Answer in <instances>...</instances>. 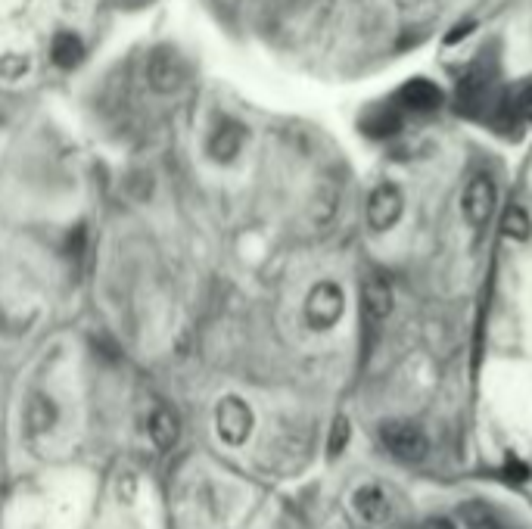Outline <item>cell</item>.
Masks as SVG:
<instances>
[{
	"instance_id": "1",
	"label": "cell",
	"mask_w": 532,
	"mask_h": 529,
	"mask_svg": "<svg viewBox=\"0 0 532 529\" xmlns=\"http://www.w3.org/2000/svg\"><path fill=\"white\" fill-rule=\"evenodd\" d=\"M377 433H380L383 449L396 461L417 464L430 455V439H427L424 427L414 421H402V417L399 421H383Z\"/></svg>"
},
{
	"instance_id": "2",
	"label": "cell",
	"mask_w": 532,
	"mask_h": 529,
	"mask_svg": "<svg viewBox=\"0 0 532 529\" xmlns=\"http://www.w3.org/2000/svg\"><path fill=\"white\" fill-rule=\"evenodd\" d=\"M343 309H346L343 290L333 281H321L305 299V321L315 330H327L343 318Z\"/></svg>"
},
{
	"instance_id": "3",
	"label": "cell",
	"mask_w": 532,
	"mask_h": 529,
	"mask_svg": "<svg viewBox=\"0 0 532 529\" xmlns=\"http://www.w3.org/2000/svg\"><path fill=\"white\" fill-rule=\"evenodd\" d=\"M184 78H187V69H184L181 57H178L172 47H156L150 53V60H147V81H150V88L156 94H175V91H181Z\"/></svg>"
},
{
	"instance_id": "4",
	"label": "cell",
	"mask_w": 532,
	"mask_h": 529,
	"mask_svg": "<svg viewBox=\"0 0 532 529\" xmlns=\"http://www.w3.org/2000/svg\"><path fill=\"white\" fill-rule=\"evenodd\" d=\"M495 200H498V193H495V184L489 175H476L467 190H464V218L470 221V228H486L489 225V218L495 212Z\"/></svg>"
},
{
	"instance_id": "5",
	"label": "cell",
	"mask_w": 532,
	"mask_h": 529,
	"mask_svg": "<svg viewBox=\"0 0 532 529\" xmlns=\"http://www.w3.org/2000/svg\"><path fill=\"white\" fill-rule=\"evenodd\" d=\"M405 200L396 184H380L368 200V225L374 231H389L402 218Z\"/></svg>"
},
{
	"instance_id": "6",
	"label": "cell",
	"mask_w": 532,
	"mask_h": 529,
	"mask_svg": "<svg viewBox=\"0 0 532 529\" xmlns=\"http://www.w3.org/2000/svg\"><path fill=\"white\" fill-rule=\"evenodd\" d=\"M361 315L368 321V327L383 324L392 315V287L386 277L368 274L361 284Z\"/></svg>"
},
{
	"instance_id": "7",
	"label": "cell",
	"mask_w": 532,
	"mask_h": 529,
	"mask_svg": "<svg viewBox=\"0 0 532 529\" xmlns=\"http://www.w3.org/2000/svg\"><path fill=\"white\" fill-rule=\"evenodd\" d=\"M352 508H355V514H358L364 523H371V526H380V523H386V520L392 517V501H389V495H386L380 486H374V483L355 489Z\"/></svg>"
},
{
	"instance_id": "8",
	"label": "cell",
	"mask_w": 532,
	"mask_h": 529,
	"mask_svg": "<svg viewBox=\"0 0 532 529\" xmlns=\"http://www.w3.org/2000/svg\"><path fill=\"white\" fill-rule=\"evenodd\" d=\"M215 424H218V433L221 439L228 442H243L249 436V427H252V414L249 408L240 402V399H224L218 405V414H215Z\"/></svg>"
},
{
	"instance_id": "9",
	"label": "cell",
	"mask_w": 532,
	"mask_h": 529,
	"mask_svg": "<svg viewBox=\"0 0 532 529\" xmlns=\"http://www.w3.org/2000/svg\"><path fill=\"white\" fill-rule=\"evenodd\" d=\"M243 141H246V131L240 122L234 119H224L215 125V131L209 134V156L215 162H231L237 159V153L243 150Z\"/></svg>"
},
{
	"instance_id": "10",
	"label": "cell",
	"mask_w": 532,
	"mask_h": 529,
	"mask_svg": "<svg viewBox=\"0 0 532 529\" xmlns=\"http://www.w3.org/2000/svg\"><path fill=\"white\" fill-rule=\"evenodd\" d=\"M399 103L405 109H411V113H433V109H439V103H442V91L427 78H414L399 91Z\"/></svg>"
},
{
	"instance_id": "11",
	"label": "cell",
	"mask_w": 532,
	"mask_h": 529,
	"mask_svg": "<svg viewBox=\"0 0 532 529\" xmlns=\"http://www.w3.org/2000/svg\"><path fill=\"white\" fill-rule=\"evenodd\" d=\"M22 421H25L28 433H32V436H41V433H47V430L56 424V408H53V402H50L47 396L32 393V396H28V402H25Z\"/></svg>"
},
{
	"instance_id": "12",
	"label": "cell",
	"mask_w": 532,
	"mask_h": 529,
	"mask_svg": "<svg viewBox=\"0 0 532 529\" xmlns=\"http://www.w3.org/2000/svg\"><path fill=\"white\" fill-rule=\"evenodd\" d=\"M150 439L159 452H168V449H175V442H178V417L168 411V408H156L150 414Z\"/></svg>"
},
{
	"instance_id": "13",
	"label": "cell",
	"mask_w": 532,
	"mask_h": 529,
	"mask_svg": "<svg viewBox=\"0 0 532 529\" xmlns=\"http://www.w3.org/2000/svg\"><path fill=\"white\" fill-rule=\"evenodd\" d=\"M399 125H402V119H399V113L396 109H377V113H368L364 116V122H361V128L368 131L371 137H386V134H396L399 131Z\"/></svg>"
},
{
	"instance_id": "14",
	"label": "cell",
	"mask_w": 532,
	"mask_h": 529,
	"mask_svg": "<svg viewBox=\"0 0 532 529\" xmlns=\"http://www.w3.org/2000/svg\"><path fill=\"white\" fill-rule=\"evenodd\" d=\"M501 234L511 237V240H526L532 234V221L526 215V209L520 206H508L501 215Z\"/></svg>"
},
{
	"instance_id": "15",
	"label": "cell",
	"mask_w": 532,
	"mask_h": 529,
	"mask_svg": "<svg viewBox=\"0 0 532 529\" xmlns=\"http://www.w3.org/2000/svg\"><path fill=\"white\" fill-rule=\"evenodd\" d=\"M78 60H81V41H78L75 35H63V38L53 41V63H56V66L69 69V66H75Z\"/></svg>"
},
{
	"instance_id": "16",
	"label": "cell",
	"mask_w": 532,
	"mask_h": 529,
	"mask_svg": "<svg viewBox=\"0 0 532 529\" xmlns=\"http://www.w3.org/2000/svg\"><path fill=\"white\" fill-rule=\"evenodd\" d=\"M336 206H340V193H336L333 187H321L315 203H312V212H315L318 225H327V221L333 218V212H336Z\"/></svg>"
},
{
	"instance_id": "17",
	"label": "cell",
	"mask_w": 532,
	"mask_h": 529,
	"mask_svg": "<svg viewBox=\"0 0 532 529\" xmlns=\"http://www.w3.org/2000/svg\"><path fill=\"white\" fill-rule=\"evenodd\" d=\"M349 436H352L349 421H346V417H336L333 427H330V439H327V452H330V458H340V455L346 452Z\"/></svg>"
},
{
	"instance_id": "18",
	"label": "cell",
	"mask_w": 532,
	"mask_h": 529,
	"mask_svg": "<svg viewBox=\"0 0 532 529\" xmlns=\"http://www.w3.org/2000/svg\"><path fill=\"white\" fill-rule=\"evenodd\" d=\"M150 190H153L150 175L137 172V175H131V178H128V193H131L134 200H147V197H150Z\"/></svg>"
},
{
	"instance_id": "19",
	"label": "cell",
	"mask_w": 532,
	"mask_h": 529,
	"mask_svg": "<svg viewBox=\"0 0 532 529\" xmlns=\"http://www.w3.org/2000/svg\"><path fill=\"white\" fill-rule=\"evenodd\" d=\"M517 113H520L526 122H532V81H529V85H523L520 94H517Z\"/></svg>"
},
{
	"instance_id": "20",
	"label": "cell",
	"mask_w": 532,
	"mask_h": 529,
	"mask_svg": "<svg viewBox=\"0 0 532 529\" xmlns=\"http://www.w3.org/2000/svg\"><path fill=\"white\" fill-rule=\"evenodd\" d=\"M420 529H458V526L448 517H427L424 523H420Z\"/></svg>"
},
{
	"instance_id": "21",
	"label": "cell",
	"mask_w": 532,
	"mask_h": 529,
	"mask_svg": "<svg viewBox=\"0 0 532 529\" xmlns=\"http://www.w3.org/2000/svg\"><path fill=\"white\" fill-rule=\"evenodd\" d=\"M473 29V22H467V25H458L455 32H448V38H445V44H458V38H464L467 32Z\"/></svg>"
}]
</instances>
